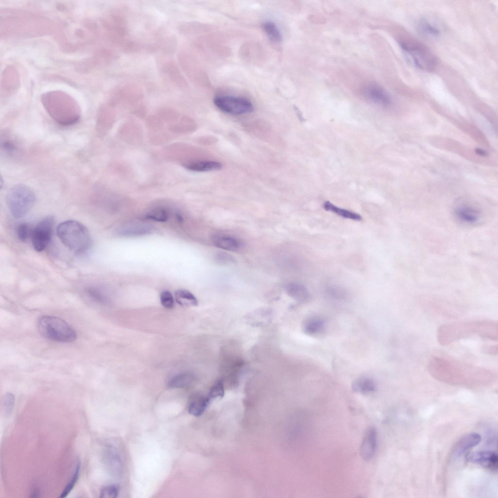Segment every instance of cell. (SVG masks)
<instances>
[{
	"instance_id": "obj_1",
	"label": "cell",
	"mask_w": 498,
	"mask_h": 498,
	"mask_svg": "<svg viewBox=\"0 0 498 498\" xmlns=\"http://www.w3.org/2000/svg\"><path fill=\"white\" fill-rule=\"evenodd\" d=\"M428 371L432 377L454 384L489 383L498 377L497 374L490 369L440 356L430 360Z\"/></svg>"
},
{
	"instance_id": "obj_2",
	"label": "cell",
	"mask_w": 498,
	"mask_h": 498,
	"mask_svg": "<svg viewBox=\"0 0 498 498\" xmlns=\"http://www.w3.org/2000/svg\"><path fill=\"white\" fill-rule=\"evenodd\" d=\"M475 335L497 341L498 322L494 320H484L444 324L438 329L437 339L441 345L445 346L455 341Z\"/></svg>"
},
{
	"instance_id": "obj_3",
	"label": "cell",
	"mask_w": 498,
	"mask_h": 498,
	"mask_svg": "<svg viewBox=\"0 0 498 498\" xmlns=\"http://www.w3.org/2000/svg\"><path fill=\"white\" fill-rule=\"evenodd\" d=\"M56 231L62 243L73 252H83L90 245L88 230L78 221L71 220L63 222L58 226Z\"/></svg>"
},
{
	"instance_id": "obj_4",
	"label": "cell",
	"mask_w": 498,
	"mask_h": 498,
	"mask_svg": "<svg viewBox=\"0 0 498 498\" xmlns=\"http://www.w3.org/2000/svg\"><path fill=\"white\" fill-rule=\"evenodd\" d=\"M37 327L44 338L61 342H71L76 338L73 328L63 319L53 316L44 315L38 318Z\"/></svg>"
},
{
	"instance_id": "obj_5",
	"label": "cell",
	"mask_w": 498,
	"mask_h": 498,
	"mask_svg": "<svg viewBox=\"0 0 498 498\" xmlns=\"http://www.w3.org/2000/svg\"><path fill=\"white\" fill-rule=\"evenodd\" d=\"M35 201V195L27 185L18 184L13 186L6 197L7 206L12 215L21 217L31 209Z\"/></svg>"
},
{
	"instance_id": "obj_6",
	"label": "cell",
	"mask_w": 498,
	"mask_h": 498,
	"mask_svg": "<svg viewBox=\"0 0 498 498\" xmlns=\"http://www.w3.org/2000/svg\"><path fill=\"white\" fill-rule=\"evenodd\" d=\"M399 44L403 52L416 67L426 71L434 69L436 59L427 47L413 41H403Z\"/></svg>"
},
{
	"instance_id": "obj_7",
	"label": "cell",
	"mask_w": 498,
	"mask_h": 498,
	"mask_svg": "<svg viewBox=\"0 0 498 498\" xmlns=\"http://www.w3.org/2000/svg\"><path fill=\"white\" fill-rule=\"evenodd\" d=\"M44 106L47 111L60 124L68 125L76 123L80 118L78 107L74 103L65 100L52 101H44Z\"/></svg>"
},
{
	"instance_id": "obj_8",
	"label": "cell",
	"mask_w": 498,
	"mask_h": 498,
	"mask_svg": "<svg viewBox=\"0 0 498 498\" xmlns=\"http://www.w3.org/2000/svg\"><path fill=\"white\" fill-rule=\"evenodd\" d=\"M213 103L221 111L233 115L250 113L254 110L252 103L248 99L229 95H219L214 97Z\"/></svg>"
},
{
	"instance_id": "obj_9",
	"label": "cell",
	"mask_w": 498,
	"mask_h": 498,
	"mask_svg": "<svg viewBox=\"0 0 498 498\" xmlns=\"http://www.w3.org/2000/svg\"><path fill=\"white\" fill-rule=\"evenodd\" d=\"M54 225V218L48 216L33 228L31 239L36 250L40 252L47 248L52 237Z\"/></svg>"
},
{
	"instance_id": "obj_10",
	"label": "cell",
	"mask_w": 498,
	"mask_h": 498,
	"mask_svg": "<svg viewBox=\"0 0 498 498\" xmlns=\"http://www.w3.org/2000/svg\"><path fill=\"white\" fill-rule=\"evenodd\" d=\"M466 460L493 471L498 467V457L497 453L491 451H479L469 454Z\"/></svg>"
},
{
	"instance_id": "obj_11",
	"label": "cell",
	"mask_w": 498,
	"mask_h": 498,
	"mask_svg": "<svg viewBox=\"0 0 498 498\" xmlns=\"http://www.w3.org/2000/svg\"><path fill=\"white\" fill-rule=\"evenodd\" d=\"M377 444V432L374 427H368L365 431L360 447L363 460L368 461L374 456Z\"/></svg>"
},
{
	"instance_id": "obj_12",
	"label": "cell",
	"mask_w": 498,
	"mask_h": 498,
	"mask_svg": "<svg viewBox=\"0 0 498 498\" xmlns=\"http://www.w3.org/2000/svg\"><path fill=\"white\" fill-rule=\"evenodd\" d=\"M365 97L373 103L381 106H388L391 103V98L382 87L376 84H370L364 89Z\"/></svg>"
},
{
	"instance_id": "obj_13",
	"label": "cell",
	"mask_w": 498,
	"mask_h": 498,
	"mask_svg": "<svg viewBox=\"0 0 498 498\" xmlns=\"http://www.w3.org/2000/svg\"><path fill=\"white\" fill-rule=\"evenodd\" d=\"M212 242L216 247L224 250L235 251L242 246V243L238 238L230 234L217 233L212 236Z\"/></svg>"
},
{
	"instance_id": "obj_14",
	"label": "cell",
	"mask_w": 498,
	"mask_h": 498,
	"mask_svg": "<svg viewBox=\"0 0 498 498\" xmlns=\"http://www.w3.org/2000/svg\"><path fill=\"white\" fill-rule=\"evenodd\" d=\"M480 441L481 437L477 433L472 432L465 435L456 444L453 450V455L455 458L461 457L471 448L478 445Z\"/></svg>"
},
{
	"instance_id": "obj_15",
	"label": "cell",
	"mask_w": 498,
	"mask_h": 498,
	"mask_svg": "<svg viewBox=\"0 0 498 498\" xmlns=\"http://www.w3.org/2000/svg\"><path fill=\"white\" fill-rule=\"evenodd\" d=\"M455 217L461 222L467 225H473L478 222L480 219V212L470 206H461L455 211Z\"/></svg>"
},
{
	"instance_id": "obj_16",
	"label": "cell",
	"mask_w": 498,
	"mask_h": 498,
	"mask_svg": "<svg viewBox=\"0 0 498 498\" xmlns=\"http://www.w3.org/2000/svg\"><path fill=\"white\" fill-rule=\"evenodd\" d=\"M152 230L150 225L135 222L123 226L119 229L118 233L124 236L133 237L148 234Z\"/></svg>"
},
{
	"instance_id": "obj_17",
	"label": "cell",
	"mask_w": 498,
	"mask_h": 498,
	"mask_svg": "<svg viewBox=\"0 0 498 498\" xmlns=\"http://www.w3.org/2000/svg\"><path fill=\"white\" fill-rule=\"evenodd\" d=\"M186 169L197 172L218 170L222 168L220 162L214 160H196L183 164Z\"/></svg>"
},
{
	"instance_id": "obj_18",
	"label": "cell",
	"mask_w": 498,
	"mask_h": 498,
	"mask_svg": "<svg viewBox=\"0 0 498 498\" xmlns=\"http://www.w3.org/2000/svg\"><path fill=\"white\" fill-rule=\"evenodd\" d=\"M210 398L208 396L196 394L190 399L188 406V412L192 415H201L207 408Z\"/></svg>"
},
{
	"instance_id": "obj_19",
	"label": "cell",
	"mask_w": 498,
	"mask_h": 498,
	"mask_svg": "<svg viewBox=\"0 0 498 498\" xmlns=\"http://www.w3.org/2000/svg\"><path fill=\"white\" fill-rule=\"evenodd\" d=\"M285 290L292 298L300 302H307L310 297L309 291L302 285L297 283H290L285 286Z\"/></svg>"
},
{
	"instance_id": "obj_20",
	"label": "cell",
	"mask_w": 498,
	"mask_h": 498,
	"mask_svg": "<svg viewBox=\"0 0 498 498\" xmlns=\"http://www.w3.org/2000/svg\"><path fill=\"white\" fill-rule=\"evenodd\" d=\"M324 322L319 317H312L306 319L303 322L302 330L304 333L315 336L322 333L324 330Z\"/></svg>"
},
{
	"instance_id": "obj_21",
	"label": "cell",
	"mask_w": 498,
	"mask_h": 498,
	"mask_svg": "<svg viewBox=\"0 0 498 498\" xmlns=\"http://www.w3.org/2000/svg\"><path fill=\"white\" fill-rule=\"evenodd\" d=\"M375 382L371 378L362 377L355 380L352 384L353 391L358 393L367 394L376 390Z\"/></svg>"
},
{
	"instance_id": "obj_22",
	"label": "cell",
	"mask_w": 498,
	"mask_h": 498,
	"mask_svg": "<svg viewBox=\"0 0 498 498\" xmlns=\"http://www.w3.org/2000/svg\"><path fill=\"white\" fill-rule=\"evenodd\" d=\"M323 207L326 211L332 212L343 218L355 221H361L362 219V217L358 213L339 208L328 201L323 203Z\"/></svg>"
},
{
	"instance_id": "obj_23",
	"label": "cell",
	"mask_w": 498,
	"mask_h": 498,
	"mask_svg": "<svg viewBox=\"0 0 498 498\" xmlns=\"http://www.w3.org/2000/svg\"><path fill=\"white\" fill-rule=\"evenodd\" d=\"M194 380V376L191 373H182L172 377L168 382V386L171 388H185L191 385Z\"/></svg>"
},
{
	"instance_id": "obj_24",
	"label": "cell",
	"mask_w": 498,
	"mask_h": 498,
	"mask_svg": "<svg viewBox=\"0 0 498 498\" xmlns=\"http://www.w3.org/2000/svg\"><path fill=\"white\" fill-rule=\"evenodd\" d=\"M176 302L182 306H197L198 301L196 297L190 291L185 289H178L175 292Z\"/></svg>"
},
{
	"instance_id": "obj_25",
	"label": "cell",
	"mask_w": 498,
	"mask_h": 498,
	"mask_svg": "<svg viewBox=\"0 0 498 498\" xmlns=\"http://www.w3.org/2000/svg\"><path fill=\"white\" fill-rule=\"evenodd\" d=\"M88 297L94 302L100 304H107L110 298L106 291L100 287L90 286L86 289Z\"/></svg>"
},
{
	"instance_id": "obj_26",
	"label": "cell",
	"mask_w": 498,
	"mask_h": 498,
	"mask_svg": "<svg viewBox=\"0 0 498 498\" xmlns=\"http://www.w3.org/2000/svg\"><path fill=\"white\" fill-rule=\"evenodd\" d=\"M262 27L272 42L278 43L282 41L281 32L275 23L270 21H266L263 24Z\"/></svg>"
},
{
	"instance_id": "obj_27",
	"label": "cell",
	"mask_w": 498,
	"mask_h": 498,
	"mask_svg": "<svg viewBox=\"0 0 498 498\" xmlns=\"http://www.w3.org/2000/svg\"><path fill=\"white\" fill-rule=\"evenodd\" d=\"M418 31L423 35L430 37H436L440 34L439 28L427 19L421 20L418 24Z\"/></svg>"
},
{
	"instance_id": "obj_28",
	"label": "cell",
	"mask_w": 498,
	"mask_h": 498,
	"mask_svg": "<svg viewBox=\"0 0 498 498\" xmlns=\"http://www.w3.org/2000/svg\"><path fill=\"white\" fill-rule=\"evenodd\" d=\"M15 406V396L11 392L5 393L0 401V411L6 417L9 416L12 413Z\"/></svg>"
},
{
	"instance_id": "obj_29",
	"label": "cell",
	"mask_w": 498,
	"mask_h": 498,
	"mask_svg": "<svg viewBox=\"0 0 498 498\" xmlns=\"http://www.w3.org/2000/svg\"><path fill=\"white\" fill-rule=\"evenodd\" d=\"M33 229L29 224L26 223H21L17 225L16 232L18 239L21 241L25 242L31 238Z\"/></svg>"
},
{
	"instance_id": "obj_30",
	"label": "cell",
	"mask_w": 498,
	"mask_h": 498,
	"mask_svg": "<svg viewBox=\"0 0 498 498\" xmlns=\"http://www.w3.org/2000/svg\"><path fill=\"white\" fill-rule=\"evenodd\" d=\"M145 217L146 218L158 222H165L169 218V214L166 210L158 208L149 212Z\"/></svg>"
},
{
	"instance_id": "obj_31",
	"label": "cell",
	"mask_w": 498,
	"mask_h": 498,
	"mask_svg": "<svg viewBox=\"0 0 498 498\" xmlns=\"http://www.w3.org/2000/svg\"><path fill=\"white\" fill-rule=\"evenodd\" d=\"M224 392V382L222 379H218L211 387L208 396L210 399L222 398Z\"/></svg>"
},
{
	"instance_id": "obj_32",
	"label": "cell",
	"mask_w": 498,
	"mask_h": 498,
	"mask_svg": "<svg viewBox=\"0 0 498 498\" xmlns=\"http://www.w3.org/2000/svg\"><path fill=\"white\" fill-rule=\"evenodd\" d=\"M80 466H81L80 462V461H79L77 462L75 472H74V474H73V476H72L71 480L68 482L67 485L65 486V487L63 489V492L61 493V495H60V496L59 497L60 498H64V497H66L69 494V493L71 491V490L72 489L73 487L74 486L75 483H76V482H77V480H78V479L79 478Z\"/></svg>"
},
{
	"instance_id": "obj_33",
	"label": "cell",
	"mask_w": 498,
	"mask_h": 498,
	"mask_svg": "<svg viewBox=\"0 0 498 498\" xmlns=\"http://www.w3.org/2000/svg\"><path fill=\"white\" fill-rule=\"evenodd\" d=\"M160 301L162 305L167 309L173 308L175 305L174 297L172 293L167 290L163 291L160 293Z\"/></svg>"
},
{
	"instance_id": "obj_34",
	"label": "cell",
	"mask_w": 498,
	"mask_h": 498,
	"mask_svg": "<svg viewBox=\"0 0 498 498\" xmlns=\"http://www.w3.org/2000/svg\"><path fill=\"white\" fill-rule=\"evenodd\" d=\"M118 488L114 485H110L103 487L100 493L102 498H115L118 495Z\"/></svg>"
},
{
	"instance_id": "obj_35",
	"label": "cell",
	"mask_w": 498,
	"mask_h": 498,
	"mask_svg": "<svg viewBox=\"0 0 498 498\" xmlns=\"http://www.w3.org/2000/svg\"><path fill=\"white\" fill-rule=\"evenodd\" d=\"M1 145L4 150L8 152H12L15 149V145L14 142L9 140L1 141Z\"/></svg>"
},
{
	"instance_id": "obj_36",
	"label": "cell",
	"mask_w": 498,
	"mask_h": 498,
	"mask_svg": "<svg viewBox=\"0 0 498 498\" xmlns=\"http://www.w3.org/2000/svg\"><path fill=\"white\" fill-rule=\"evenodd\" d=\"M216 257L217 260L222 263L233 261V259L230 255L225 253L218 254Z\"/></svg>"
},
{
	"instance_id": "obj_37",
	"label": "cell",
	"mask_w": 498,
	"mask_h": 498,
	"mask_svg": "<svg viewBox=\"0 0 498 498\" xmlns=\"http://www.w3.org/2000/svg\"><path fill=\"white\" fill-rule=\"evenodd\" d=\"M484 349V351L485 352L489 353V354L493 353V354H495V353H497V352H498L497 345H496V346H492L486 347Z\"/></svg>"
},
{
	"instance_id": "obj_38",
	"label": "cell",
	"mask_w": 498,
	"mask_h": 498,
	"mask_svg": "<svg viewBox=\"0 0 498 498\" xmlns=\"http://www.w3.org/2000/svg\"><path fill=\"white\" fill-rule=\"evenodd\" d=\"M476 152L478 154L482 156H486L487 154L486 152L484 150L480 148L476 149Z\"/></svg>"
}]
</instances>
